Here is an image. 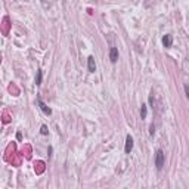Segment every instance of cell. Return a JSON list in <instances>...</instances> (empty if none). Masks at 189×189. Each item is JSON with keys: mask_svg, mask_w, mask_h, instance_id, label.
<instances>
[{"mask_svg": "<svg viewBox=\"0 0 189 189\" xmlns=\"http://www.w3.org/2000/svg\"><path fill=\"white\" fill-rule=\"evenodd\" d=\"M164 160H165V154H164L161 149H158V151H157V155H155V167H157V170H161V169H162Z\"/></svg>", "mask_w": 189, "mask_h": 189, "instance_id": "6da1fadb", "label": "cell"}, {"mask_svg": "<svg viewBox=\"0 0 189 189\" xmlns=\"http://www.w3.org/2000/svg\"><path fill=\"white\" fill-rule=\"evenodd\" d=\"M36 84L40 86L41 84V71H37V77H36Z\"/></svg>", "mask_w": 189, "mask_h": 189, "instance_id": "ba28073f", "label": "cell"}, {"mask_svg": "<svg viewBox=\"0 0 189 189\" xmlns=\"http://www.w3.org/2000/svg\"><path fill=\"white\" fill-rule=\"evenodd\" d=\"M185 92H186V96H189V89H188V86L185 87Z\"/></svg>", "mask_w": 189, "mask_h": 189, "instance_id": "30bf717a", "label": "cell"}, {"mask_svg": "<svg viewBox=\"0 0 189 189\" xmlns=\"http://www.w3.org/2000/svg\"><path fill=\"white\" fill-rule=\"evenodd\" d=\"M37 102H38V106H40V109L43 111V114H46V115H50V114H52V109H50L49 106H47V105H46V104H44L40 98L37 99Z\"/></svg>", "mask_w": 189, "mask_h": 189, "instance_id": "7a4b0ae2", "label": "cell"}, {"mask_svg": "<svg viewBox=\"0 0 189 189\" xmlns=\"http://www.w3.org/2000/svg\"><path fill=\"white\" fill-rule=\"evenodd\" d=\"M87 66H89L90 73H94V71H96V64H94V58H93V56H89V59H87Z\"/></svg>", "mask_w": 189, "mask_h": 189, "instance_id": "8992f818", "label": "cell"}, {"mask_svg": "<svg viewBox=\"0 0 189 189\" xmlns=\"http://www.w3.org/2000/svg\"><path fill=\"white\" fill-rule=\"evenodd\" d=\"M146 112H148V109H146V105L144 104V105H142V108H140V117L142 118H146Z\"/></svg>", "mask_w": 189, "mask_h": 189, "instance_id": "52a82bcc", "label": "cell"}, {"mask_svg": "<svg viewBox=\"0 0 189 189\" xmlns=\"http://www.w3.org/2000/svg\"><path fill=\"white\" fill-rule=\"evenodd\" d=\"M109 59L112 64H115L118 61V49L117 47H111V50H109Z\"/></svg>", "mask_w": 189, "mask_h": 189, "instance_id": "277c9868", "label": "cell"}, {"mask_svg": "<svg viewBox=\"0 0 189 189\" xmlns=\"http://www.w3.org/2000/svg\"><path fill=\"white\" fill-rule=\"evenodd\" d=\"M41 134H47V126H41Z\"/></svg>", "mask_w": 189, "mask_h": 189, "instance_id": "9c48e42d", "label": "cell"}, {"mask_svg": "<svg viewBox=\"0 0 189 189\" xmlns=\"http://www.w3.org/2000/svg\"><path fill=\"white\" fill-rule=\"evenodd\" d=\"M132 149H133V137L129 134V136L126 137V146H124V151H126V154H130Z\"/></svg>", "mask_w": 189, "mask_h": 189, "instance_id": "3957f363", "label": "cell"}, {"mask_svg": "<svg viewBox=\"0 0 189 189\" xmlns=\"http://www.w3.org/2000/svg\"><path fill=\"white\" fill-rule=\"evenodd\" d=\"M172 43H173V37H172L170 34H165V36L162 37V44H164V47H172Z\"/></svg>", "mask_w": 189, "mask_h": 189, "instance_id": "5b68a950", "label": "cell"}]
</instances>
